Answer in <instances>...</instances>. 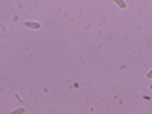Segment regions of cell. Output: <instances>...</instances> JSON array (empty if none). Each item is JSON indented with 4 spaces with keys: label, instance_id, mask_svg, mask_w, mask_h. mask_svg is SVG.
I'll use <instances>...</instances> for the list:
<instances>
[{
    "label": "cell",
    "instance_id": "obj_1",
    "mask_svg": "<svg viewBox=\"0 0 152 114\" xmlns=\"http://www.w3.org/2000/svg\"><path fill=\"white\" fill-rule=\"evenodd\" d=\"M25 27H27V28H33V31H38V28H40V23H36V21H25Z\"/></svg>",
    "mask_w": 152,
    "mask_h": 114
},
{
    "label": "cell",
    "instance_id": "obj_3",
    "mask_svg": "<svg viewBox=\"0 0 152 114\" xmlns=\"http://www.w3.org/2000/svg\"><path fill=\"white\" fill-rule=\"evenodd\" d=\"M146 78H148V80H152V68H150L148 72H146Z\"/></svg>",
    "mask_w": 152,
    "mask_h": 114
},
{
    "label": "cell",
    "instance_id": "obj_4",
    "mask_svg": "<svg viewBox=\"0 0 152 114\" xmlns=\"http://www.w3.org/2000/svg\"><path fill=\"white\" fill-rule=\"evenodd\" d=\"M150 89H152V86H150Z\"/></svg>",
    "mask_w": 152,
    "mask_h": 114
},
{
    "label": "cell",
    "instance_id": "obj_2",
    "mask_svg": "<svg viewBox=\"0 0 152 114\" xmlns=\"http://www.w3.org/2000/svg\"><path fill=\"white\" fill-rule=\"evenodd\" d=\"M112 2H114V4H116V6H118V8H122V10H126V8H127L126 0H112Z\"/></svg>",
    "mask_w": 152,
    "mask_h": 114
}]
</instances>
